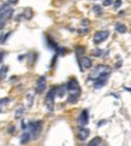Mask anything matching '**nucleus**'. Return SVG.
I'll return each instance as SVG.
<instances>
[{"label": "nucleus", "mask_w": 131, "mask_h": 146, "mask_svg": "<svg viewBox=\"0 0 131 146\" xmlns=\"http://www.w3.org/2000/svg\"><path fill=\"white\" fill-rule=\"evenodd\" d=\"M30 139H31L30 133H29V132H24V133L22 134V137H20V144H22V145L27 144Z\"/></svg>", "instance_id": "13"}, {"label": "nucleus", "mask_w": 131, "mask_h": 146, "mask_svg": "<svg viewBox=\"0 0 131 146\" xmlns=\"http://www.w3.org/2000/svg\"><path fill=\"white\" fill-rule=\"evenodd\" d=\"M99 145H101V138L99 137L92 139V141L88 144V146H99Z\"/></svg>", "instance_id": "16"}, {"label": "nucleus", "mask_w": 131, "mask_h": 146, "mask_svg": "<svg viewBox=\"0 0 131 146\" xmlns=\"http://www.w3.org/2000/svg\"><path fill=\"white\" fill-rule=\"evenodd\" d=\"M78 32H80V34H86V33H88V32H89V29H88V28H86L84 30H78Z\"/></svg>", "instance_id": "28"}, {"label": "nucleus", "mask_w": 131, "mask_h": 146, "mask_svg": "<svg viewBox=\"0 0 131 146\" xmlns=\"http://www.w3.org/2000/svg\"><path fill=\"white\" fill-rule=\"evenodd\" d=\"M3 38H4L3 32H1V30H0V44H3Z\"/></svg>", "instance_id": "30"}, {"label": "nucleus", "mask_w": 131, "mask_h": 146, "mask_svg": "<svg viewBox=\"0 0 131 146\" xmlns=\"http://www.w3.org/2000/svg\"><path fill=\"white\" fill-rule=\"evenodd\" d=\"M119 65H122V62H118V63H117V65H116V66H117V68H119Z\"/></svg>", "instance_id": "31"}, {"label": "nucleus", "mask_w": 131, "mask_h": 146, "mask_svg": "<svg viewBox=\"0 0 131 146\" xmlns=\"http://www.w3.org/2000/svg\"><path fill=\"white\" fill-rule=\"evenodd\" d=\"M46 88V76H40L38 82H36V87H35V91L38 94H41Z\"/></svg>", "instance_id": "9"}, {"label": "nucleus", "mask_w": 131, "mask_h": 146, "mask_svg": "<svg viewBox=\"0 0 131 146\" xmlns=\"http://www.w3.org/2000/svg\"><path fill=\"white\" fill-rule=\"evenodd\" d=\"M23 17L27 18V19H30V17H31V10H30V9H25V10H24Z\"/></svg>", "instance_id": "21"}, {"label": "nucleus", "mask_w": 131, "mask_h": 146, "mask_svg": "<svg viewBox=\"0 0 131 146\" xmlns=\"http://www.w3.org/2000/svg\"><path fill=\"white\" fill-rule=\"evenodd\" d=\"M105 74H109V68L107 65H99L97 68H95V70L92 71V74L89 75V80H96L99 76H101V75H105Z\"/></svg>", "instance_id": "4"}, {"label": "nucleus", "mask_w": 131, "mask_h": 146, "mask_svg": "<svg viewBox=\"0 0 131 146\" xmlns=\"http://www.w3.org/2000/svg\"><path fill=\"white\" fill-rule=\"evenodd\" d=\"M84 53H86V48L83 47V46H77V47H76V54H77V57H82Z\"/></svg>", "instance_id": "18"}, {"label": "nucleus", "mask_w": 131, "mask_h": 146, "mask_svg": "<svg viewBox=\"0 0 131 146\" xmlns=\"http://www.w3.org/2000/svg\"><path fill=\"white\" fill-rule=\"evenodd\" d=\"M93 10H94V12L97 13V15H100V13H101V6H100V5H94V6H93Z\"/></svg>", "instance_id": "22"}, {"label": "nucleus", "mask_w": 131, "mask_h": 146, "mask_svg": "<svg viewBox=\"0 0 131 146\" xmlns=\"http://www.w3.org/2000/svg\"><path fill=\"white\" fill-rule=\"evenodd\" d=\"M102 4H103V6H109V5L113 4V0H105Z\"/></svg>", "instance_id": "24"}, {"label": "nucleus", "mask_w": 131, "mask_h": 146, "mask_svg": "<svg viewBox=\"0 0 131 146\" xmlns=\"http://www.w3.org/2000/svg\"><path fill=\"white\" fill-rule=\"evenodd\" d=\"M105 121H101V122H99V127H101V124H103Z\"/></svg>", "instance_id": "32"}, {"label": "nucleus", "mask_w": 131, "mask_h": 146, "mask_svg": "<svg viewBox=\"0 0 131 146\" xmlns=\"http://www.w3.org/2000/svg\"><path fill=\"white\" fill-rule=\"evenodd\" d=\"M42 124L43 122L42 121H34V122H29L28 123V132L30 133V137L31 139H39L40 135H41V132H42Z\"/></svg>", "instance_id": "2"}, {"label": "nucleus", "mask_w": 131, "mask_h": 146, "mask_svg": "<svg viewBox=\"0 0 131 146\" xmlns=\"http://www.w3.org/2000/svg\"><path fill=\"white\" fill-rule=\"evenodd\" d=\"M120 5H122V0H117V1L114 3V7H116V9H118V7L120 6Z\"/></svg>", "instance_id": "25"}, {"label": "nucleus", "mask_w": 131, "mask_h": 146, "mask_svg": "<svg viewBox=\"0 0 131 146\" xmlns=\"http://www.w3.org/2000/svg\"><path fill=\"white\" fill-rule=\"evenodd\" d=\"M66 88L69 92H72V91H81L80 88V83H78V81L75 79V77H72V79L69 80V82H67L66 85Z\"/></svg>", "instance_id": "10"}, {"label": "nucleus", "mask_w": 131, "mask_h": 146, "mask_svg": "<svg viewBox=\"0 0 131 146\" xmlns=\"http://www.w3.org/2000/svg\"><path fill=\"white\" fill-rule=\"evenodd\" d=\"M67 92V88H66V85H61L60 87H57V97L59 98H63Z\"/></svg>", "instance_id": "12"}, {"label": "nucleus", "mask_w": 131, "mask_h": 146, "mask_svg": "<svg viewBox=\"0 0 131 146\" xmlns=\"http://www.w3.org/2000/svg\"><path fill=\"white\" fill-rule=\"evenodd\" d=\"M24 111H25V109H24V106L23 105H19L18 108H17V110H16V112H14V117L16 118H20L24 115Z\"/></svg>", "instance_id": "14"}, {"label": "nucleus", "mask_w": 131, "mask_h": 146, "mask_svg": "<svg viewBox=\"0 0 131 146\" xmlns=\"http://www.w3.org/2000/svg\"><path fill=\"white\" fill-rule=\"evenodd\" d=\"M92 64L93 62L89 57H86V56H82L80 58V65H81V71H84L87 69H90L92 68Z\"/></svg>", "instance_id": "8"}, {"label": "nucleus", "mask_w": 131, "mask_h": 146, "mask_svg": "<svg viewBox=\"0 0 131 146\" xmlns=\"http://www.w3.org/2000/svg\"><path fill=\"white\" fill-rule=\"evenodd\" d=\"M9 102H10V98H3V99H0V112L4 111V108L7 105Z\"/></svg>", "instance_id": "17"}, {"label": "nucleus", "mask_w": 131, "mask_h": 146, "mask_svg": "<svg viewBox=\"0 0 131 146\" xmlns=\"http://www.w3.org/2000/svg\"><path fill=\"white\" fill-rule=\"evenodd\" d=\"M108 76H109V74H105V75L99 76L96 80H94V88H96V90H99V88H102L107 83Z\"/></svg>", "instance_id": "6"}, {"label": "nucleus", "mask_w": 131, "mask_h": 146, "mask_svg": "<svg viewBox=\"0 0 131 146\" xmlns=\"http://www.w3.org/2000/svg\"><path fill=\"white\" fill-rule=\"evenodd\" d=\"M17 3H18V0H9V4H10V5H11V4H12V5H16Z\"/></svg>", "instance_id": "27"}, {"label": "nucleus", "mask_w": 131, "mask_h": 146, "mask_svg": "<svg viewBox=\"0 0 131 146\" xmlns=\"http://www.w3.org/2000/svg\"><path fill=\"white\" fill-rule=\"evenodd\" d=\"M4 56H5V53H4L3 51H0V63L4 60Z\"/></svg>", "instance_id": "26"}, {"label": "nucleus", "mask_w": 131, "mask_h": 146, "mask_svg": "<svg viewBox=\"0 0 131 146\" xmlns=\"http://www.w3.org/2000/svg\"><path fill=\"white\" fill-rule=\"evenodd\" d=\"M116 29H117V32L120 33V34L126 33V25L123 24V23H117L116 24Z\"/></svg>", "instance_id": "15"}, {"label": "nucleus", "mask_w": 131, "mask_h": 146, "mask_svg": "<svg viewBox=\"0 0 131 146\" xmlns=\"http://www.w3.org/2000/svg\"><path fill=\"white\" fill-rule=\"evenodd\" d=\"M92 54L94 57H100L102 54V50L101 48H95V50H93L92 51Z\"/></svg>", "instance_id": "20"}, {"label": "nucleus", "mask_w": 131, "mask_h": 146, "mask_svg": "<svg viewBox=\"0 0 131 146\" xmlns=\"http://www.w3.org/2000/svg\"><path fill=\"white\" fill-rule=\"evenodd\" d=\"M108 35H109L108 30H99V32H96L94 34V42L96 45L103 42V41L108 38Z\"/></svg>", "instance_id": "5"}, {"label": "nucleus", "mask_w": 131, "mask_h": 146, "mask_svg": "<svg viewBox=\"0 0 131 146\" xmlns=\"http://www.w3.org/2000/svg\"><path fill=\"white\" fill-rule=\"evenodd\" d=\"M12 15H13V9L9 3L0 5V30L5 27V24L12 17Z\"/></svg>", "instance_id": "1"}, {"label": "nucleus", "mask_w": 131, "mask_h": 146, "mask_svg": "<svg viewBox=\"0 0 131 146\" xmlns=\"http://www.w3.org/2000/svg\"><path fill=\"white\" fill-rule=\"evenodd\" d=\"M14 129H16V128H14L13 126H11V127L9 128V132H10V133H13V132H14Z\"/></svg>", "instance_id": "29"}, {"label": "nucleus", "mask_w": 131, "mask_h": 146, "mask_svg": "<svg viewBox=\"0 0 131 146\" xmlns=\"http://www.w3.org/2000/svg\"><path fill=\"white\" fill-rule=\"evenodd\" d=\"M55 97H57V87H53L48 91V93H47V96L45 98V105H46L48 111H53Z\"/></svg>", "instance_id": "3"}, {"label": "nucleus", "mask_w": 131, "mask_h": 146, "mask_svg": "<svg viewBox=\"0 0 131 146\" xmlns=\"http://www.w3.org/2000/svg\"><path fill=\"white\" fill-rule=\"evenodd\" d=\"M27 97H28V105H29V106H31V105H33V96H31L30 93H29V94H28Z\"/></svg>", "instance_id": "23"}, {"label": "nucleus", "mask_w": 131, "mask_h": 146, "mask_svg": "<svg viewBox=\"0 0 131 146\" xmlns=\"http://www.w3.org/2000/svg\"><path fill=\"white\" fill-rule=\"evenodd\" d=\"M88 121H89V113H88V110H82V112L80 113V116L77 118V123L80 127H84L88 124Z\"/></svg>", "instance_id": "7"}, {"label": "nucleus", "mask_w": 131, "mask_h": 146, "mask_svg": "<svg viewBox=\"0 0 131 146\" xmlns=\"http://www.w3.org/2000/svg\"><path fill=\"white\" fill-rule=\"evenodd\" d=\"M7 71H9V68L6 66V65H4V66H1V69H0V80H3L5 76H6V74H7Z\"/></svg>", "instance_id": "19"}, {"label": "nucleus", "mask_w": 131, "mask_h": 146, "mask_svg": "<svg viewBox=\"0 0 131 146\" xmlns=\"http://www.w3.org/2000/svg\"><path fill=\"white\" fill-rule=\"evenodd\" d=\"M89 134H90V130L88 128H84V127H81L80 132H78V139L82 140V141H84V140L89 137Z\"/></svg>", "instance_id": "11"}]
</instances>
